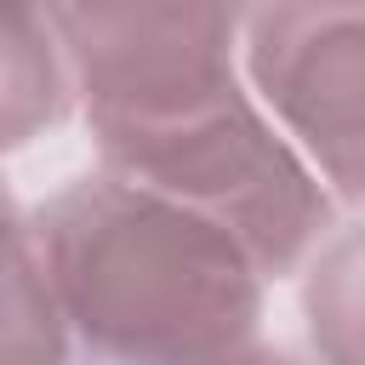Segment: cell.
<instances>
[{
  "instance_id": "obj_1",
  "label": "cell",
  "mask_w": 365,
  "mask_h": 365,
  "mask_svg": "<svg viewBox=\"0 0 365 365\" xmlns=\"http://www.w3.org/2000/svg\"><path fill=\"white\" fill-rule=\"evenodd\" d=\"M240 17L205 0L51 6L103 171L217 222L262 274L331 234V188L240 80Z\"/></svg>"
},
{
  "instance_id": "obj_2",
  "label": "cell",
  "mask_w": 365,
  "mask_h": 365,
  "mask_svg": "<svg viewBox=\"0 0 365 365\" xmlns=\"http://www.w3.org/2000/svg\"><path fill=\"white\" fill-rule=\"evenodd\" d=\"M29 228L91 365H222L257 342L268 274L217 222L97 165L40 200Z\"/></svg>"
},
{
  "instance_id": "obj_3",
  "label": "cell",
  "mask_w": 365,
  "mask_h": 365,
  "mask_svg": "<svg viewBox=\"0 0 365 365\" xmlns=\"http://www.w3.org/2000/svg\"><path fill=\"white\" fill-rule=\"evenodd\" d=\"M240 68L331 200L365 205V0L251 6Z\"/></svg>"
},
{
  "instance_id": "obj_4",
  "label": "cell",
  "mask_w": 365,
  "mask_h": 365,
  "mask_svg": "<svg viewBox=\"0 0 365 365\" xmlns=\"http://www.w3.org/2000/svg\"><path fill=\"white\" fill-rule=\"evenodd\" d=\"M74 108L51 6H0V154L29 148Z\"/></svg>"
},
{
  "instance_id": "obj_5",
  "label": "cell",
  "mask_w": 365,
  "mask_h": 365,
  "mask_svg": "<svg viewBox=\"0 0 365 365\" xmlns=\"http://www.w3.org/2000/svg\"><path fill=\"white\" fill-rule=\"evenodd\" d=\"M74 342L51 302L29 211L0 182V365H68Z\"/></svg>"
},
{
  "instance_id": "obj_6",
  "label": "cell",
  "mask_w": 365,
  "mask_h": 365,
  "mask_svg": "<svg viewBox=\"0 0 365 365\" xmlns=\"http://www.w3.org/2000/svg\"><path fill=\"white\" fill-rule=\"evenodd\" d=\"M302 319L319 365H365V222L331 228L308 257Z\"/></svg>"
},
{
  "instance_id": "obj_7",
  "label": "cell",
  "mask_w": 365,
  "mask_h": 365,
  "mask_svg": "<svg viewBox=\"0 0 365 365\" xmlns=\"http://www.w3.org/2000/svg\"><path fill=\"white\" fill-rule=\"evenodd\" d=\"M222 365H302L291 348H268V342H251V348H240V354H228Z\"/></svg>"
}]
</instances>
